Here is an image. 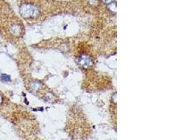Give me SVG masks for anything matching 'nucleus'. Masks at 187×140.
Returning <instances> with one entry per match:
<instances>
[{"mask_svg": "<svg viewBox=\"0 0 187 140\" xmlns=\"http://www.w3.org/2000/svg\"><path fill=\"white\" fill-rule=\"evenodd\" d=\"M1 79L3 81H10L11 78L9 76L7 75V74H2L1 76Z\"/></svg>", "mask_w": 187, "mask_h": 140, "instance_id": "f257e3e1", "label": "nucleus"}, {"mask_svg": "<svg viewBox=\"0 0 187 140\" xmlns=\"http://www.w3.org/2000/svg\"><path fill=\"white\" fill-rule=\"evenodd\" d=\"M1 100H2V97L0 96V102H1Z\"/></svg>", "mask_w": 187, "mask_h": 140, "instance_id": "f03ea898", "label": "nucleus"}]
</instances>
